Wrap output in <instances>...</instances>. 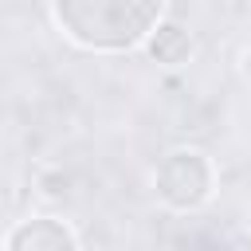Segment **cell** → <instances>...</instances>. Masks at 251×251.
Masks as SVG:
<instances>
[{
  "instance_id": "6da1fadb",
  "label": "cell",
  "mask_w": 251,
  "mask_h": 251,
  "mask_svg": "<svg viewBox=\"0 0 251 251\" xmlns=\"http://www.w3.org/2000/svg\"><path fill=\"white\" fill-rule=\"evenodd\" d=\"M169 0H51V20L82 51H133L165 20Z\"/></svg>"
},
{
  "instance_id": "7a4b0ae2",
  "label": "cell",
  "mask_w": 251,
  "mask_h": 251,
  "mask_svg": "<svg viewBox=\"0 0 251 251\" xmlns=\"http://www.w3.org/2000/svg\"><path fill=\"white\" fill-rule=\"evenodd\" d=\"M216 161L196 145L169 149L153 169V192L169 212H200L216 196Z\"/></svg>"
},
{
  "instance_id": "3957f363",
  "label": "cell",
  "mask_w": 251,
  "mask_h": 251,
  "mask_svg": "<svg viewBox=\"0 0 251 251\" xmlns=\"http://www.w3.org/2000/svg\"><path fill=\"white\" fill-rule=\"evenodd\" d=\"M78 231L59 216H31L16 220L4 235V251H78Z\"/></svg>"
},
{
  "instance_id": "277c9868",
  "label": "cell",
  "mask_w": 251,
  "mask_h": 251,
  "mask_svg": "<svg viewBox=\"0 0 251 251\" xmlns=\"http://www.w3.org/2000/svg\"><path fill=\"white\" fill-rule=\"evenodd\" d=\"M192 51H196V39H192V31H188L184 24H176V20H161V24L149 31V39H145V55H149V63H157V67H184V63L192 59Z\"/></svg>"
},
{
  "instance_id": "5b68a950",
  "label": "cell",
  "mask_w": 251,
  "mask_h": 251,
  "mask_svg": "<svg viewBox=\"0 0 251 251\" xmlns=\"http://www.w3.org/2000/svg\"><path fill=\"white\" fill-rule=\"evenodd\" d=\"M239 75H243V82H251V47H243V55H239Z\"/></svg>"
},
{
  "instance_id": "8992f818",
  "label": "cell",
  "mask_w": 251,
  "mask_h": 251,
  "mask_svg": "<svg viewBox=\"0 0 251 251\" xmlns=\"http://www.w3.org/2000/svg\"><path fill=\"white\" fill-rule=\"evenodd\" d=\"M243 227H247V235H251V204H247V216H243Z\"/></svg>"
}]
</instances>
